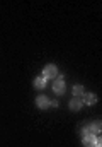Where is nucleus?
I'll use <instances>...</instances> for the list:
<instances>
[{
  "label": "nucleus",
  "mask_w": 102,
  "mask_h": 147,
  "mask_svg": "<svg viewBox=\"0 0 102 147\" xmlns=\"http://www.w3.org/2000/svg\"><path fill=\"white\" fill-rule=\"evenodd\" d=\"M43 77H44L46 80H48V79H55V77H58V67L53 65V63L46 65L44 70H43Z\"/></svg>",
  "instance_id": "nucleus-1"
},
{
  "label": "nucleus",
  "mask_w": 102,
  "mask_h": 147,
  "mask_svg": "<svg viewBox=\"0 0 102 147\" xmlns=\"http://www.w3.org/2000/svg\"><path fill=\"white\" fill-rule=\"evenodd\" d=\"M53 91H55L58 96L65 94V82H63V79H61V77H60V79H56V80L53 82Z\"/></svg>",
  "instance_id": "nucleus-2"
},
{
  "label": "nucleus",
  "mask_w": 102,
  "mask_h": 147,
  "mask_svg": "<svg viewBox=\"0 0 102 147\" xmlns=\"http://www.w3.org/2000/svg\"><path fill=\"white\" fill-rule=\"evenodd\" d=\"M36 105H37V108L46 110V108H49V99H48L44 94H41V96H37V98H36Z\"/></svg>",
  "instance_id": "nucleus-3"
},
{
  "label": "nucleus",
  "mask_w": 102,
  "mask_h": 147,
  "mask_svg": "<svg viewBox=\"0 0 102 147\" xmlns=\"http://www.w3.org/2000/svg\"><path fill=\"white\" fill-rule=\"evenodd\" d=\"M82 106H83L82 98H73V99L70 101V110L71 111H80L82 110Z\"/></svg>",
  "instance_id": "nucleus-4"
},
{
  "label": "nucleus",
  "mask_w": 102,
  "mask_h": 147,
  "mask_svg": "<svg viewBox=\"0 0 102 147\" xmlns=\"http://www.w3.org/2000/svg\"><path fill=\"white\" fill-rule=\"evenodd\" d=\"M82 101H83V105H95L97 98H95V94H92V92H85V94L82 96Z\"/></svg>",
  "instance_id": "nucleus-5"
},
{
  "label": "nucleus",
  "mask_w": 102,
  "mask_h": 147,
  "mask_svg": "<svg viewBox=\"0 0 102 147\" xmlns=\"http://www.w3.org/2000/svg\"><path fill=\"white\" fill-rule=\"evenodd\" d=\"M95 140H97V137H95V135H87V137H83V139H82V142H83V146H85V147H94Z\"/></svg>",
  "instance_id": "nucleus-6"
},
{
  "label": "nucleus",
  "mask_w": 102,
  "mask_h": 147,
  "mask_svg": "<svg viewBox=\"0 0 102 147\" xmlns=\"http://www.w3.org/2000/svg\"><path fill=\"white\" fill-rule=\"evenodd\" d=\"M34 87L36 89H44L46 87V79L44 77H36L34 79Z\"/></svg>",
  "instance_id": "nucleus-7"
},
{
  "label": "nucleus",
  "mask_w": 102,
  "mask_h": 147,
  "mask_svg": "<svg viewBox=\"0 0 102 147\" xmlns=\"http://www.w3.org/2000/svg\"><path fill=\"white\" fill-rule=\"evenodd\" d=\"M73 94H75V98H82V96L85 94V87H83V86H80V84L73 86Z\"/></svg>",
  "instance_id": "nucleus-8"
},
{
  "label": "nucleus",
  "mask_w": 102,
  "mask_h": 147,
  "mask_svg": "<svg viewBox=\"0 0 102 147\" xmlns=\"http://www.w3.org/2000/svg\"><path fill=\"white\" fill-rule=\"evenodd\" d=\"M101 121H94V123H90V127H89V130H90V134L92 135H95V134H101Z\"/></svg>",
  "instance_id": "nucleus-9"
},
{
  "label": "nucleus",
  "mask_w": 102,
  "mask_h": 147,
  "mask_svg": "<svg viewBox=\"0 0 102 147\" xmlns=\"http://www.w3.org/2000/svg\"><path fill=\"white\" fill-rule=\"evenodd\" d=\"M87 135H92V134H90V130H89V127L82 130V139H83V137H87Z\"/></svg>",
  "instance_id": "nucleus-10"
},
{
  "label": "nucleus",
  "mask_w": 102,
  "mask_h": 147,
  "mask_svg": "<svg viewBox=\"0 0 102 147\" xmlns=\"http://www.w3.org/2000/svg\"><path fill=\"white\" fill-rule=\"evenodd\" d=\"M101 146H102L101 139H97V140H95V144H94V147H101Z\"/></svg>",
  "instance_id": "nucleus-11"
}]
</instances>
